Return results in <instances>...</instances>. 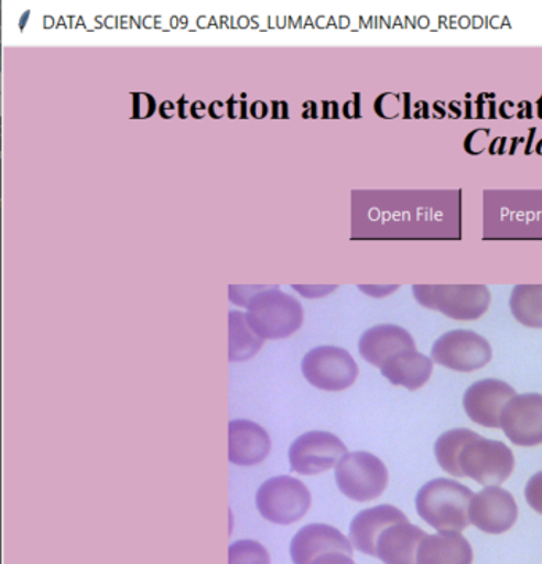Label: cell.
Returning a JSON list of instances; mask_svg holds the SVG:
<instances>
[{"instance_id":"cell-13","label":"cell","mask_w":542,"mask_h":564,"mask_svg":"<svg viewBox=\"0 0 542 564\" xmlns=\"http://www.w3.org/2000/svg\"><path fill=\"white\" fill-rule=\"evenodd\" d=\"M326 553L354 555L350 539L329 524L312 523L294 534L290 555L294 564H312Z\"/></svg>"},{"instance_id":"cell-7","label":"cell","mask_w":542,"mask_h":564,"mask_svg":"<svg viewBox=\"0 0 542 564\" xmlns=\"http://www.w3.org/2000/svg\"><path fill=\"white\" fill-rule=\"evenodd\" d=\"M304 377L312 387L325 391H343L354 386L358 365L347 350L333 345L312 348L304 357Z\"/></svg>"},{"instance_id":"cell-4","label":"cell","mask_w":542,"mask_h":564,"mask_svg":"<svg viewBox=\"0 0 542 564\" xmlns=\"http://www.w3.org/2000/svg\"><path fill=\"white\" fill-rule=\"evenodd\" d=\"M412 293L423 307L459 322L483 317L491 303L486 285H414Z\"/></svg>"},{"instance_id":"cell-17","label":"cell","mask_w":542,"mask_h":564,"mask_svg":"<svg viewBox=\"0 0 542 564\" xmlns=\"http://www.w3.org/2000/svg\"><path fill=\"white\" fill-rule=\"evenodd\" d=\"M408 520L403 510L382 505L365 509L355 516L350 523V542L357 551L376 556V544L380 533L390 524Z\"/></svg>"},{"instance_id":"cell-16","label":"cell","mask_w":542,"mask_h":564,"mask_svg":"<svg viewBox=\"0 0 542 564\" xmlns=\"http://www.w3.org/2000/svg\"><path fill=\"white\" fill-rule=\"evenodd\" d=\"M415 348V340L408 329L398 325H377L362 333L358 350L369 365L382 368L394 355Z\"/></svg>"},{"instance_id":"cell-8","label":"cell","mask_w":542,"mask_h":564,"mask_svg":"<svg viewBox=\"0 0 542 564\" xmlns=\"http://www.w3.org/2000/svg\"><path fill=\"white\" fill-rule=\"evenodd\" d=\"M491 345L471 329H454L434 343L432 358L452 371L473 372L491 361Z\"/></svg>"},{"instance_id":"cell-23","label":"cell","mask_w":542,"mask_h":564,"mask_svg":"<svg viewBox=\"0 0 542 564\" xmlns=\"http://www.w3.org/2000/svg\"><path fill=\"white\" fill-rule=\"evenodd\" d=\"M525 498L530 508L536 510L542 516V470L534 474L525 487Z\"/></svg>"},{"instance_id":"cell-28","label":"cell","mask_w":542,"mask_h":564,"mask_svg":"<svg viewBox=\"0 0 542 564\" xmlns=\"http://www.w3.org/2000/svg\"><path fill=\"white\" fill-rule=\"evenodd\" d=\"M362 291H366V293L372 294V296L379 297L383 296V294L391 293V291L397 290V286H391V289H379V286H376V289H368V286H360Z\"/></svg>"},{"instance_id":"cell-3","label":"cell","mask_w":542,"mask_h":564,"mask_svg":"<svg viewBox=\"0 0 542 564\" xmlns=\"http://www.w3.org/2000/svg\"><path fill=\"white\" fill-rule=\"evenodd\" d=\"M247 308L251 329L263 339H285L303 325V305L275 285L254 294Z\"/></svg>"},{"instance_id":"cell-10","label":"cell","mask_w":542,"mask_h":564,"mask_svg":"<svg viewBox=\"0 0 542 564\" xmlns=\"http://www.w3.org/2000/svg\"><path fill=\"white\" fill-rule=\"evenodd\" d=\"M519 517L514 496L500 487H487L474 495L469 506V520L474 527L488 534L511 530Z\"/></svg>"},{"instance_id":"cell-21","label":"cell","mask_w":542,"mask_h":564,"mask_svg":"<svg viewBox=\"0 0 542 564\" xmlns=\"http://www.w3.org/2000/svg\"><path fill=\"white\" fill-rule=\"evenodd\" d=\"M509 305L517 322L529 328H542V285H517Z\"/></svg>"},{"instance_id":"cell-29","label":"cell","mask_w":542,"mask_h":564,"mask_svg":"<svg viewBox=\"0 0 542 564\" xmlns=\"http://www.w3.org/2000/svg\"><path fill=\"white\" fill-rule=\"evenodd\" d=\"M175 107L172 102H164L163 106H161V117L163 118H171L174 117L175 113Z\"/></svg>"},{"instance_id":"cell-15","label":"cell","mask_w":542,"mask_h":564,"mask_svg":"<svg viewBox=\"0 0 542 564\" xmlns=\"http://www.w3.org/2000/svg\"><path fill=\"white\" fill-rule=\"evenodd\" d=\"M426 536L429 534L409 519L390 524L377 539L376 556L386 564H419V547Z\"/></svg>"},{"instance_id":"cell-12","label":"cell","mask_w":542,"mask_h":564,"mask_svg":"<svg viewBox=\"0 0 542 564\" xmlns=\"http://www.w3.org/2000/svg\"><path fill=\"white\" fill-rule=\"evenodd\" d=\"M514 388L500 379H484L473 383L463 397V408L477 425L501 426V415L506 404L516 398Z\"/></svg>"},{"instance_id":"cell-30","label":"cell","mask_w":542,"mask_h":564,"mask_svg":"<svg viewBox=\"0 0 542 564\" xmlns=\"http://www.w3.org/2000/svg\"><path fill=\"white\" fill-rule=\"evenodd\" d=\"M220 109H225V107H223L221 102H214V104H212V107H210V115H212V117L220 118L221 115H223V111H220Z\"/></svg>"},{"instance_id":"cell-9","label":"cell","mask_w":542,"mask_h":564,"mask_svg":"<svg viewBox=\"0 0 542 564\" xmlns=\"http://www.w3.org/2000/svg\"><path fill=\"white\" fill-rule=\"evenodd\" d=\"M347 455V447L339 437L326 431H308L290 447V466L294 473L315 476L337 466Z\"/></svg>"},{"instance_id":"cell-14","label":"cell","mask_w":542,"mask_h":564,"mask_svg":"<svg viewBox=\"0 0 542 564\" xmlns=\"http://www.w3.org/2000/svg\"><path fill=\"white\" fill-rule=\"evenodd\" d=\"M228 448L232 465H260L271 452V437L264 427L250 420H232L228 425Z\"/></svg>"},{"instance_id":"cell-26","label":"cell","mask_w":542,"mask_h":564,"mask_svg":"<svg viewBox=\"0 0 542 564\" xmlns=\"http://www.w3.org/2000/svg\"><path fill=\"white\" fill-rule=\"evenodd\" d=\"M312 564H357L351 560L350 555L346 553H326V555L318 556Z\"/></svg>"},{"instance_id":"cell-24","label":"cell","mask_w":542,"mask_h":564,"mask_svg":"<svg viewBox=\"0 0 542 564\" xmlns=\"http://www.w3.org/2000/svg\"><path fill=\"white\" fill-rule=\"evenodd\" d=\"M264 286H229V297H231L232 303L237 305H242V307H247L249 305L251 297L254 294L260 293Z\"/></svg>"},{"instance_id":"cell-22","label":"cell","mask_w":542,"mask_h":564,"mask_svg":"<svg viewBox=\"0 0 542 564\" xmlns=\"http://www.w3.org/2000/svg\"><path fill=\"white\" fill-rule=\"evenodd\" d=\"M229 564H271V556L260 542L243 539L229 545Z\"/></svg>"},{"instance_id":"cell-11","label":"cell","mask_w":542,"mask_h":564,"mask_svg":"<svg viewBox=\"0 0 542 564\" xmlns=\"http://www.w3.org/2000/svg\"><path fill=\"white\" fill-rule=\"evenodd\" d=\"M506 436L522 447L542 444V394H517L506 404L501 415Z\"/></svg>"},{"instance_id":"cell-27","label":"cell","mask_w":542,"mask_h":564,"mask_svg":"<svg viewBox=\"0 0 542 564\" xmlns=\"http://www.w3.org/2000/svg\"><path fill=\"white\" fill-rule=\"evenodd\" d=\"M336 286H297L294 285V290L300 291L301 294L307 297H321L323 294L329 293Z\"/></svg>"},{"instance_id":"cell-2","label":"cell","mask_w":542,"mask_h":564,"mask_svg":"<svg viewBox=\"0 0 542 564\" xmlns=\"http://www.w3.org/2000/svg\"><path fill=\"white\" fill-rule=\"evenodd\" d=\"M473 498V491L465 485L440 477L420 488L415 498V508L419 516L440 533L441 531L459 533L471 523L469 506Z\"/></svg>"},{"instance_id":"cell-25","label":"cell","mask_w":542,"mask_h":564,"mask_svg":"<svg viewBox=\"0 0 542 564\" xmlns=\"http://www.w3.org/2000/svg\"><path fill=\"white\" fill-rule=\"evenodd\" d=\"M156 110V102L150 95H134V117L136 118H145L153 115V111Z\"/></svg>"},{"instance_id":"cell-5","label":"cell","mask_w":542,"mask_h":564,"mask_svg":"<svg viewBox=\"0 0 542 564\" xmlns=\"http://www.w3.org/2000/svg\"><path fill=\"white\" fill-rule=\"evenodd\" d=\"M336 484L351 501L368 502L386 491L389 470L386 463L376 455L354 452L337 463Z\"/></svg>"},{"instance_id":"cell-18","label":"cell","mask_w":542,"mask_h":564,"mask_svg":"<svg viewBox=\"0 0 542 564\" xmlns=\"http://www.w3.org/2000/svg\"><path fill=\"white\" fill-rule=\"evenodd\" d=\"M473 547L468 539L455 531L429 534L420 544L419 564H473Z\"/></svg>"},{"instance_id":"cell-19","label":"cell","mask_w":542,"mask_h":564,"mask_svg":"<svg viewBox=\"0 0 542 564\" xmlns=\"http://www.w3.org/2000/svg\"><path fill=\"white\" fill-rule=\"evenodd\" d=\"M380 371L393 386L418 390L432 377L433 359L420 354L418 348H411L391 357Z\"/></svg>"},{"instance_id":"cell-6","label":"cell","mask_w":542,"mask_h":564,"mask_svg":"<svg viewBox=\"0 0 542 564\" xmlns=\"http://www.w3.org/2000/svg\"><path fill=\"white\" fill-rule=\"evenodd\" d=\"M312 496L306 485L289 476L272 477L257 494V508L263 519L275 524H292L306 516Z\"/></svg>"},{"instance_id":"cell-1","label":"cell","mask_w":542,"mask_h":564,"mask_svg":"<svg viewBox=\"0 0 542 564\" xmlns=\"http://www.w3.org/2000/svg\"><path fill=\"white\" fill-rule=\"evenodd\" d=\"M437 463L451 476L469 477L487 487L509 479L516 459L511 448L500 441L487 440L468 427L445 431L434 444Z\"/></svg>"},{"instance_id":"cell-20","label":"cell","mask_w":542,"mask_h":564,"mask_svg":"<svg viewBox=\"0 0 542 564\" xmlns=\"http://www.w3.org/2000/svg\"><path fill=\"white\" fill-rule=\"evenodd\" d=\"M263 337L251 329L247 314H229V361H247L263 347Z\"/></svg>"}]
</instances>
